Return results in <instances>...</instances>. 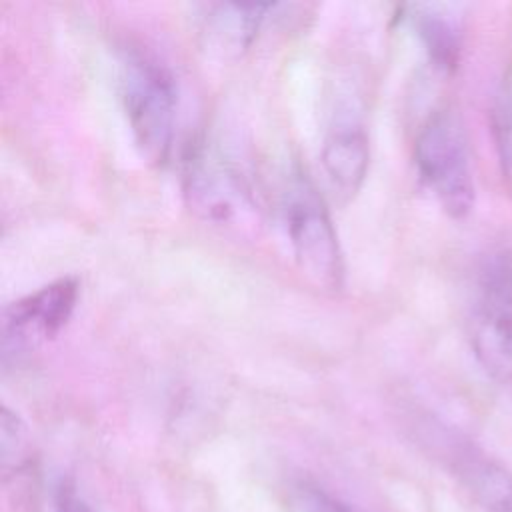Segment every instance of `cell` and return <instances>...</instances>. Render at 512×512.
Returning <instances> with one entry per match:
<instances>
[{
    "label": "cell",
    "instance_id": "obj_1",
    "mask_svg": "<svg viewBox=\"0 0 512 512\" xmlns=\"http://www.w3.org/2000/svg\"><path fill=\"white\" fill-rule=\"evenodd\" d=\"M120 98L140 154L162 164L170 156L176 130L174 74L156 54L126 48L120 58Z\"/></svg>",
    "mask_w": 512,
    "mask_h": 512
},
{
    "label": "cell",
    "instance_id": "obj_2",
    "mask_svg": "<svg viewBox=\"0 0 512 512\" xmlns=\"http://www.w3.org/2000/svg\"><path fill=\"white\" fill-rule=\"evenodd\" d=\"M282 218L298 268L320 288L340 290L344 258L324 198L306 178L294 174L282 194Z\"/></svg>",
    "mask_w": 512,
    "mask_h": 512
},
{
    "label": "cell",
    "instance_id": "obj_3",
    "mask_svg": "<svg viewBox=\"0 0 512 512\" xmlns=\"http://www.w3.org/2000/svg\"><path fill=\"white\" fill-rule=\"evenodd\" d=\"M414 162L424 186L452 218H464L474 208V176L466 130L458 114L440 110L420 128Z\"/></svg>",
    "mask_w": 512,
    "mask_h": 512
},
{
    "label": "cell",
    "instance_id": "obj_4",
    "mask_svg": "<svg viewBox=\"0 0 512 512\" xmlns=\"http://www.w3.org/2000/svg\"><path fill=\"white\" fill-rule=\"evenodd\" d=\"M470 342L486 372L498 380H512V252L508 250L488 254L478 268Z\"/></svg>",
    "mask_w": 512,
    "mask_h": 512
},
{
    "label": "cell",
    "instance_id": "obj_5",
    "mask_svg": "<svg viewBox=\"0 0 512 512\" xmlns=\"http://www.w3.org/2000/svg\"><path fill=\"white\" fill-rule=\"evenodd\" d=\"M80 294L74 276L58 278L8 304L2 312V360H18L56 338L70 322Z\"/></svg>",
    "mask_w": 512,
    "mask_h": 512
},
{
    "label": "cell",
    "instance_id": "obj_6",
    "mask_svg": "<svg viewBox=\"0 0 512 512\" xmlns=\"http://www.w3.org/2000/svg\"><path fill=\"white\" fill-rule=\"evenodd\" d=\"M184 196L202 220L222 228L252 224L256 212L240 174L206 146H196L184 160Z\"/></svg>",
    "mask_w": 512,
    "mask_h": 512
},
{
    "label": "cell",
    "instance_id": "obj_7",
    "mask_svg": "<svg viewBox=\"0 0 512 512\" xmlns=\"http://www.w3.org/2000/svg\"><path fill=\"white\" fill-rule=\"evenodd\" d=\"M370 162L368 134L354 116L336 118L322 144V164L330 182L352 196L362 186Z\"/></svg>",
    "mask_w": 512,
    "mask_h": 512
},
{
    "label": "cell",
    "instance_id": "obj_8",
    "mask_svg": "<svg viewBox=\"0 0 512 512\" xmlns=\"http://www.w3.org/2000/svg\"><path fill=\"white\" fill-rule=\"evenodd\" d=\"M458 470L484 512H512V472L502 464L466 450Z\"/></svg>",
    "mask_w": 512,
    "mask_h": 512
},
{
    "label": "cell",
    "instance_id": "obj_9",
    "mask_svg": "<svg viewBox=\"0 0 512 512\" xmlns=\"http://www.w3.org/2000/svg\"><path fill=\"white\" fill-rule=\"evenodd\" d=\"M410 20L434 64L444 70L454 68L460 46L456 24L432 6H416Z\"/></svg>",
    "mask_w": 512,
    "mask_h": 512
},
{
    "label": "cell",
    "instance_id": "obj_10",
    "mask_svg": "<svg viewBox=\"0 0 512 512\" xmlns=\"http://www.w3.org/2000/svg\"><path fill=\"white\" fill-rule=\"evenodd\" d=\"M276 4H218L212 12L214 36L230 48H246L256 36L268 10Z\"/></svg>",
    "mask_w": 512,
    "mask_h": 512
},
{
    "label": "cell",
    "instance_id": "obj_11",
    "mask_svg": "<svg viewBox=\"0 0 512 512\" xmlns=\"http://www.w3.org/2000/svg\"><path fill=\"white\" fill-rule=\"evenodd\" d=\"M0 454H2V466L4 470H24L28 468V434L18 418L8 406H2L0 412Z\"/></svg>",
    "mask_w": 512,
    "mask_h": 512
},
{
    "label": "cell",
    "instance_id": "obj_12",
    "mask_svg": "<svg viewBox=\"0 0 512 512\" xmlns=\"http://www.w3.org/2000/svg\"><path fill=\"white\" fill-rule=\"evenodd\" d=\"M494 138L500 158L502 178L512 194V100H506L494 112Z\"/></svg>",
    "mask_w": 512,
    "mask_h": 512
},
{
    "label": "cell",
    "instance_id": "obj_13",
    "mask_svg": "<svg viewBox=\"0 0 512 512\" xmlns=\"http://www.w3.org/2000/svg\"><path fill=\"white\" fill-rule=\"evenodd\" d=\"M294 506L298 512H352L346 504L326 494L316 486H300L294 496Z\"/></svg>",
    "mask_w": 512,
    "mask_h": 512
},
{
    "label": "cell",
    "instance_id": "obj_14",
    "mask_svg": "<svg viewBox=\"0 0 512 512\" xmlns=\"http://www.w3.org/2000/svg\"><path fill=\"white\" fill-rule=\"evenodd\" d=\"M56 512H94L72 484L62 482L56 490Z\"/></svg>",
    "mask_w": 512,
    "mask_h": 512
}]
</instances>
